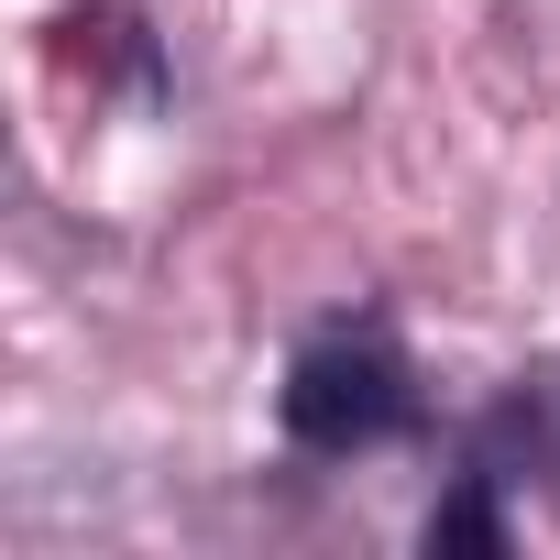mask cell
<instances>
[{
	"instance_id": "cell-1",
	"label": "cell",
	"mask_w": 560,
	"mask_h": 560,
	"mask_svg": "<svg viewBox=\"0 0 560 560\" xmlns=\"http://www.w3.org/2000/svg\"><path fill=\"white\" fill-rule=\"evenodd\" d=\"M275 418H287L298 451L352 462V451H385V440L418 429V374H407L385 319H330V330L298 341L287 385H275Z\"/></svg>"
},
{
	"instance_id": "cell-2",
	"label": "cell",
	"mask_w": 560,
	"mask_h": 560,
	"mask_svg": "<svg viewBox=\"0 0 560 560\" xmlns=\"http://www.w3.org/2000/svg\"><path fill=\"white\" fill-rule=\"evenodd\" d=\"M494 483H505V472L472 462V472L429 505V549H483V560H494V549H505V505H494Z\"/></svg>"
},
{
	"instance_id": "cell-3",
	"label": "cell",
	"mask_w": 560,
	"mask_h": 560,
	"mask_svg": "<svg viewBox=\"0 0 560 560\" xmlns=\"http://www.w3.org/2000/svg\"><path fill=\"white\" fill-rule=\"evenodd\" d=\"M516 407H527V418H538V440L560 451V407H549V396H516Z\"/></svg>"
}]
</instances>
